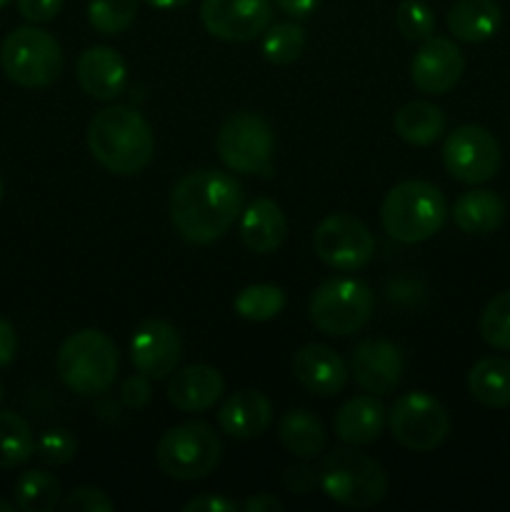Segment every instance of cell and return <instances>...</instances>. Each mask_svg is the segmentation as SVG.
Masks as SVG:
<instances>
[{"label":"cell","instance_id":"d4e9b609","mask_svg":"<svg viewBox=\"0 0 510 512\" xmlns=\"http://www.w3.org/2000/svg\"><path fill=\"white\" fill-rule=\"evenodd\" d=\"M453 220L468 235L495 233L505 220V203L493 190H468L455 200Z\"/></svg>","mask_w":510,"mask_h":512},{"label":"cell","instance_id":"f6af8a7d","mask_svg":"<svg viewBox=\"0 0 510 512\" xmlns=\"http://www.w3.org/2000/svg\"><path fill=\"white\" fill-rule=\"evenodd\" d=\"M15 508H18L15 503H5V500H0V512H15Z\"/></svg>","mask_w":510,"mask_h":512},{"label":"cell","instance_id":"3957f363","mask_svg":"<svg viewBox=\"0 0 510 512\" xmlns=\"http://www.w3.org/2000/svg\"><path fill=\"white\" fill-rule=\"evenodd\" d=\"M448 218V200L438 185L428 180H403L385 195L380 223L390 238L400 243H423L433 238Z\"/></svg>","mask_w":510,"mask_h":512},{"label":"cell","instance_id":"8fae6325","mask_svg":"<svg viewBox=\"0 0 510 512\" xmlns=\"http://www.w3.org/2000/svg\"><path fill=\"white\" fill-rule=\"evenodd\" d=\"M315 255L338 273H355L373 260L375 238L363 220L348 213H333L320 220L313 233Z\"/></svg>","mask_w":510,"mask_h":512},{"label":"cell","instance_id":"ee69618b","mask_svg":"<svg viewBox=\"0 0 510 512\" xmlns=\"http://www.w3.org/2000/svg\"><path fill=\"white\" fill-rule=\"evenodd\" d=\"M150 8H158V10H173V8H183V5L193 3V0H145Z\"/></svg>","mask_w":510,"mask_h":512},{"label":"cell","instance_id":"e575fe53","mask_svg":"<svg viewBox=\"0 0 510 512\" xmlns=\"http://www.w3.org/2000/svg\"><path fill=\"white\" fill-rule=\"evenodd\" d=\"M78 453V443H75L73 435L63 428L45 430L38 440H35V455L43 465L50 468H58V465L70 463Z\"/></svg>","mask_w":510,"mask_h":512},{"label":"cell","instance_id":"f546056e","mask_svg":"<svg viewBox=\"0 0 510 512\" xmlns=\"http://www.w3.org/2000/svg\"><path fill=\"white\" fill-rule=\"evenodd\" d=\"M233 308L243 320H250V323H265V320H273L283 313L285 293L278 285H248V288H243L235 295Z\"/></svg>","mask_w":510,"mask_h":512},{"label":"cell","instance_id":"ac0fdd59","mask_svg":"<svg viewBox=\"0 0 510 512\" xmlns=\"http://www.w3.org/2000/svg\"><path fill=\"white\" fill-rule=\"evenodd\" d=\"M75 75H78L83 93L95 100H103V103L118 98L128 83L125 60L108 45H95V48L80 53Z\"/></svg>","mask_w":510,"mask_h":512},{"label":"cell","instance_id":"ffe728a7","mask_svg":"<svg viewBox=\"0 0 510 512\" xmlns=\"http://www.w3.org/2000/svg\"><path fill=\"white\" fill-rule=\"evenodd\" d=\"M218 425L230 438H260L273 425V403L258 390H238L220 405Z\"/></svg>","mask_w":510,"mask_h":512},{"label":"cell","instance_id":"ab89813d","mask_svg":"<svg viewBox=\"0 0 510 512\" xmlns=\"http://www.w3.org/2000/svg\"><path fill=\"white\" fill-rule=\"evenodd\" d=\"M238 510V503L230 498H223V495H200V498H193L190 503H185L183 512H235Z\"/></svg>","mask_w":510,"mask_h":512},{"label":"cell","instance_id":"8d00e7d4","mask_svg":"<svg viewBox=\"0 0 510 512\" xmlns=\"http://www.w3.org/2000/svg\"><path fill=\"white\" fill-rule=\"evenodd\" d=\"M63 8V0H18V10L30 23H50Z\"/></svg>","mask_w":510,"mask_h":512},{"label":"cell","instance_id":"c3c4849f","mask_svg":"<svg viewBox=\"0 0 510 512\" xmlns=\"http://www.w3.org/2000/svg\"><path fill=\"white\" fill-rule=\"evenodd\" d=\"M8 3H10V0H0V8H5Z\"/></svg>","mask_w":510,"mask_h":512},{"label":"cell","instance_id":"603a6c76","mask_svg":"<svg viewBox=\"0 0 510 512\" xmlns=\"http://www.w3.org/2000/svg\"><path fill=\"white\" fill-rule=\"evenodd\" d=\"M503 25V10L495 0H458L448 10V30L463 43H485Z\"/></svg>","mask_w":510,"mask_h":512},{"label":"cell","instance_id":"44dd1931","mask_svg":"<svg viewBox=\"0 0 510 512\" xmlns=\"http://www.w3.org/2000/svg\"><path fill=\"white\" fill-rule=\"evenodd\" d=\"M285 235H288V220L275 200L255 198L240 213V238L253 253H275L283 245Z\"/></svg>","mask_w":510,"mask_h":512},{"label":"cell","instance_id":"7a4b0ae2","mask_svg":"<svg viewBox=\"0 0 510 512\" xmlns=\"http://www.w3.org/2000/svg\"><path fill=\"white\" fill-rule=\"evenodd\" d=\"M88 148L108 173L138 175L153 160V128L138 110L110 105L90 120Z\"/></svg>","mask_w":510,"mask_h":512},{"label":"cell","instance_id":"484cf974","mask_svg":"<svg viewBox=\"0 0 510 512\" xmlns=\"http://www.w3.org/2000/svg\"><path fill=\"white\" fill-rule=\"evenodd\" d=\"M278 435L283 448L300 460L318 458L328 443L323 423L310 410H288L280 418Z\"/></svg>","mask_w":510,"mask_h":512},{"label":"cell","instance_id":"4316f807","mask_svg":"<svg viewBox=\"0 0 510 512\" xmlns=\"http://www.w3.org/2000/svg\"><path fill=\"white\" fill-rule=\"evenodd\" d=\"M468 390L485 408H510V360L490 355L468 373Z\"/></svg>","mask_w":510,"mask_h":512},{"label":"cell","instance_id":"52a82bcc","mask_svg":"<svg viewBox=\"0 0 510 512\" xmlns=\"http://www.w3.org/2000/svg\"><path fill=\"white\" fill-rule=\"evenodd\" d=\"M0 65L20 88H48L63 73V48L50 33L25 25L3 40Z\"/></svg>","mask_w":510,"mask_h":512},{"label":"cell","instance_id":"7dc6e473","mask_svg":"<svg viewBox=\"0 0 510 512\" xmlns=\"http://www.w3.org/2000/svg\"><path fill=\"white\" fill-rule=\"evenodd\" d=\"M3 393H5V390H3V383H0V403H3Z\"/></svg>","mask_w":510,"mask_h":512},{"label":"cell","instance_id":"1f68e13d","mask_svg":"<svg viewBox=\"0 0 510 512\" xmlns=\"http://www.w3.org/2000/svg\"><path fill=\"white\" fill-rule=\"evenodd\" d=\"M138 18V0H90L88 20L98 33L120 35Z\"/></svg>","mask_w":510,"mask_h":512},{"label":"cell","instance_id":"8992f818","mask_svg":"<svg viewBox=\"0 0 510 512\" xmlns=\"http://www.w3.org/2000/svg\"><path fill=\"white\" fill-rule=\"evenodd\" d=\"M373 308L375 295L363 280L330 278L313 290L308 313L320 333L345 338L368 325Z\"/></svg>","mask_w":510,"mask_h":512},{"label":"cell","instance_id":"e0dca14e","mask_svg":"<svg viewBox=\"0 0 510 512\" xmlns=\"http://www.w3.org/2000/svg\"><path fill=\"white\" fill-rule=\"evenodd\" d=\"M293 375L305 390L320 398H333L345 388L350 370L333 348L310 343L300 348L293 358Z\"/></svg>","mask_w":510,"mask_h":512},{"label":"cell","instance_id":"2e32d148","mask_svg":"<svg viewBox=\"0 0 510 512\" xmlns=\"http://www.w3.org/2000/svg\"><path fill=\"white\" fill-rule=\"evenodd\" d=\"M180 358H183V340L178 330L165 320H148L135 330L130 340V360L135 370L148 375L150 380L170 378Z\"/></svg>","mask_w":510,"mask_h":512},{"label":"cell","instance_id":"74e56055","mask_svg":"<svg viewBox=\"0 0 510 512\" xmlns=\"http://www.w3.org/2000/svg\"><path fill=\"white\" fill-rule=\"evenodd\" d=\"M120 398H123V403L128 405L130 410L143 408V405L150 400V378L148 375H143V373L130 375V378L123 383V388H120Z\"/></svg>","mask_w":510,"mask_h":512},{"label":"cell","instance_id":"7402d4cb","mask_svg":"<svg viewBox=\"0 0 510 512\" xmlns=\"http://www.w3.org/2000/svg\"><path fill=\"white\" fill-rule=\"evenodd\" d=\"M388 410L375 395H358L335 413V435L348 445H370L383 435Z\"/></svg>","mask_w":510,"mask_h":512},{"label":"cell","instance_id":"d6a6232c","mask_svg":"<svg viewBox=\"0 0 510 512\" xmlns=\"http://www.w3.org/2000/svg\"><path fill=\"white\" fill-rule=\"evenodd\" d=\"M480 335L495 350H510V290L495 295L480 315Z\"/></svg>","mask_w":510,"mask_h":512},{"label":"cell","instance_id":"5bb4252c","mask_svg":"<svg viewBox=\"0 0 510 512\" xmlns=\"http://www.w3.org/2000/svg\"><path fill=\"white\" fill-rule=\"evenodd\" d=\"M465 73L463 50L450 38H435L430 35L415 53L410 63V78L420 93L445 95L460 83Z\"/></svg>","mask_w":510,"mask_h":512},{"label":"cell","instance_id":"6da1fadb","mask_svg":"<svg viewBox=\"0 0 510 512\" xmlns=\"http://www.w3.org/2000/svg\"><path fill=\"white\" fill-rule=\"evenodd\" d=\"M243 185L220 170L185 173L170 190V223L188 243L223 238L243 213Z\"/></svg>","mask_w":510,"mask_h":512},{"label":"cell","instance_id":"bcb514c9","mask_svg":"<svg viewBox=\"0 0 510 512\" xmlns=\"http://www.w3.org/2000/svg\"><path fill=\"white\" fill-rule=\"evenodd\" d=\"M3 193H5V185H3V178H0V200H3Z\"/></svg>","mask_w":510,"mask_h":512},{"label":"cell","instance_id":"7bdbcfd3","mask_svg":"<svg viewBox=\"0 0 510 512\" xmlns=\"http://www.w3.org/2000/svg\"><path fill=\"white\" fill-rule=\"evenodd\" d=\"M245 512H280L285 510V505L280 503L275 495H255V498H248L243 503Z\"/></svg>","mask_w":510,"mask_h":512},{"label":"cell","instance_id":"60d3db41","mask_svg":"<svg viewBox=\"0 0 510 512\" xmlns=\"http://www.w3.org/2000/svg\"><path fill=\"white\" fill-rule=\"evenodd\" d=\"M18 353V335L5 318H0V370L8 368Z\"/></svg>","mask_w":510,"mask_h":512},{"label":"cell","instance_id":"b9f144b4","mask_svg":"<svg viewBox=\"0 0 510 512\" xmlns=\"http://www.w3.org/2000/svg\"><path fill=\"white\" fill-rule=\"evenodd\" d=\"M275 5L293 18H308L318 8L320 0H275Z\"/></svg>","mask_w":510,"mask_h":512},{"label":"cell","instance_id":"9c48e42d","mask_svg":"<svg viewBox=\"0 0 510 512\" xmlns=\"http://www.w3.org/2000/svg\"><path fill=\"white\" fill-rule=\"evenodd\" d=\"M155 463L168 478L203 480L220 463V438L203 420L175 425L160 438Z\"/></svg>","mask_w":510,"mask_h":512},{"label":"cell","instance_id":"83f0119b","mask_svg":"<svg viewBox=\"0 0 510 512\" xmlns=\"http://www.w3.org/2000/svg\"><path fill=\"white\" fill-rule=\"evenodd\" d=\"M35 455V438L28 420L0 410V468H20Z\"/></svg>","mask_w":510,"mask_h":512},{"label":"cell","instance_id":"9a60e30c","mask_svg":"<svg viewBox=\"0 0 510 512\" xmlns=\"http://www.w3.org/2000/svg\"><path fill=\"white\" fill-rule=\"evenodd\" d=\"M350 375L365 393L383 398L393 393L403 378V353L390 340H360L350 355Z\"/></svg>","mask_w":510,"mask_h":512},{"label":"cell","instance_id":"30bf717a","mask_svg":"<svg viewBox=\"0 0 510 512\" xmlns=\"http://www.w3.org/2000/svg\"><path fill=\"white\" fill-rule=\"evenodd\" d=\"M388 425L395 443L415 453H430L448 438L450 418L433 395L413 390L395 400L388 410Z\"/></svg>","mask_w":510,"mask_h":512},{"label":"cell","instance_id":"ba28073f","mask_svg":"<svg viewBox=\"0 0 510 512\" xmlns=\"http://www.w3.org/2000/svg\"><path fill=\"white\" fill-rule=\"evenodd\" d=\"M215 150L225 168L243 175H273L275 138L268 120L258 113H233L215 135Z\"/></svg>","mask_w":510,"mask_h":512},{"label":"cell","instance_id":"cb8c5ba5","mask_svg":"<svg viewBox=\"0 0 510 512\" xmlns=\"http://www.w3.org/2000/svg\"><path fill=\"white\" fill-rule=\"evenodd\" d=\"M445 125H448V118H445L443 110L428 100H410L393 118L398 138L408 145H415V148H428L435 140L443 138Z\"/></svg>","mask_w":510,"mask_h":512},{"label":"cell","instance_id":"836d02e7","mask_svg":"<svg viewBox=\"0 0 510 512\" xmlns=\"http://www.w3.org/2000/svg\"><path fill=\"white\" fill-rule=\"evenodd\" d=\"M395 25H398V30L408 40L423 43V40L433 35L435 15L430 5L423 3V0H403L398 5V13H395Z\"/></svg>","mask_w":510,"mask_h":512},{"label":"cell","instance_id":"d590c367","mask_svg":"<svg viewBox=\"0 0 510 512\" xmlns=\"http://www.w3.org/2000/svg\"><path fill=\"white\" fill-rule=\"evenodd\" d=\"M60 508L68 512H110L115 508L113 500L98 488H90V485H83V488L70 490L68 498L60 503Z\"/></svg>","mask_w":510,"mask_h":512},{"label":"cell","instance_id":"5b68a950","mask_svg":"<svg viewBox=\"0 0 510 512\" xmlns=\"http://www.w3.org/2000/svg\"><path fill=\"white\" fill-rule=\"evenodd\" d=\"M318 485L325 498L345 508H375L388 493V475L383 465L365 453L340 448L323 458L318 468Z\"/></svg>","mask_w":510,"mask_h":512},{"label":"cell","instance_id":"d6986e66","mask_svg":"<svg viewBox=\"0 0 510 512\" xmlns=\"http://www.w3.org/2000/svg\"><path fill=\"white\" fill-rule=\"evenodd\" d=\"M223 393V375L210 365H188L170 373L168 400L180 413H203L213 408Z\"/></svg>","mask_w":510,"mask_h":512},{"label":"cell","instance_id":"7c38bea8","mask_svg":"<svg viewBox=\"0 0 510 512\" xmlns=\"http://www.w3.org/2000/svg\"><path fill=\"white\" fill-rule=\"evenodd\" d=\"M443 165L458 183H488L500 170L498 140L483 125H460L445 138Z\"/></svg>","mask_w":510,"mask_h":512},{"label":"cell","instance_id":"277c9868","mask_svg":"<svg viewBox=\"0 0 510 512\" xmlns=\"http://www.w3.org/2000/svg\"><path fill=\"white\" fill-rule=\"evenodd\" d=\"M118 363V348L113 340L103 330L93 328L68 335L55 358L60 380L85 398L105 393L115 383Z\"/></svg>","mask_w":510,"mask_h":512},{"label":"cell","instance_id":"f1b7e54d","mask_svg":"<svg viewBox=\"0 0 510 512\" xmlns=\"http://www.w3.org/2000/svg\"><path fill=\"white\" fill-rule=\"evenodd\" d=\"M60 480L45 470H28L15 480V505L23 512H50L60 505Z\"/></svg>","mask_w":510,"mask_h":512},{"label":"cell","instance_id":"4fadbf2b","mask_svg":"<svg viewBox=\"0 0 510 512\" xmlns=\"http://www.w3.org/2000/svg\"><path fill=\"white\" fill-rule=\"evenodd\" d=\"M200 23L213 38L225 43H248L260 38L273 23L270 0H203Z\"/></svg>","mask_w":510,"mask_h":512},{"label":"cell","instance_id":"4dcf8cb0","mask_svg":"<svg viewBox=\"0 0 510 512\" xmlns=\"http://www.w3.org/2000/svg\"><path fill=\"white\" fill-rule=\"evenodd\" d=\"M305 48V30L298 23H275L268 25L263 33L265 60L273 65H290L303 55Z\"/></svg>","mask_w":510,"mask_h":512},{"label":"cell","instance_id":"f35d334b","mask_svg":"<svg viewBox=\"0 0 510 512\" xmlns=\"http://www.w3.org/2000/svg\"><path fill=\"white\" fill-rule=\"evenodd\" d=\"M285 485H288L293 493L308 495L310 490L318 485V470L308 468V465H298V468H288L285 473Z\"/></svg>","mask_w":510,"mask_h":512}]
</instances>
